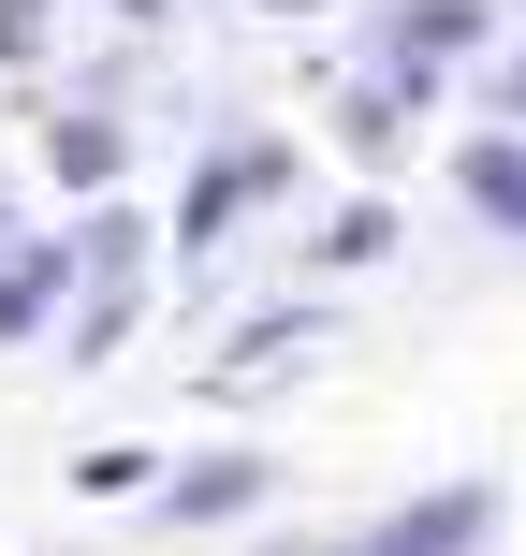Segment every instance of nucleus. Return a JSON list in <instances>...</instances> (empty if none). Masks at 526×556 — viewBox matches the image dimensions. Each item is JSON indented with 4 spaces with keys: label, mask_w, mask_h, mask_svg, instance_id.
<instances>
[{
    "label": "nucleus",
    "mask_w": 526,
    "mask_h": 556,
    "mask_svg": "<svg viewBox=\"0 0 526 556\" xmlns=\"http://www.w3.org/2000/svg\"><path fill=\"white\" fill-rule=\"evenodd\" d=\"M0 235H15V191H0Z\"/></svg>",
    "instance_id": "nucleus-16"
},
{
    "label": "nucleus",
    "mask_w": 526,
    "mask_h": 556,
    "mask_svg": "<svg viewBox=\"0 0 526 556\" xmlns=\"http://www.w3.org/2000/svg\"><path fill=\"white\" fill-rule=\"evenodd\" d=\"M307 352H336V337L307 323V307H264V323H249V337H234V352H220V381H234V395H249V381H293Z\"/></svg>",
    "instance_id": "nucleus-5"
},
{
    "label": "nucleus",
    "mask_w": 526,
    "mask_h": 556,
    "mask_svg": "<svg viewBox=\"0 0 526 556\" xmlns=\"http://www.w3.org/2000/svg\"><path fill=\"white\" fill-rule=\"evenodd\" d=\"M395 250V205H336L322 220V264H381Z\"/></svg>",
    "instance_id": "nucleus-10"
},
{
    "label": "nucleus",
    "mask_w": 526,
    "mask_h": 556,
    "mask_svg": "<svg viewBox=\"0 0 526 556\" xmlns=\"http://www.w3.org/2000/svg\"><path fill=\"white\" fill-rule=\"evenodd\" d=\"M336 147H351V162H395V88H351V103H336Z\"/></svg>",
    "instance_id": "nucleus-9"
},
{
    "label": "nucleus",
    "mask_w": 526,
    "mask_h": 556,
    "mask_svg": "<svg viewBox=\"0 0 526 556\" xmlns=\"http://www.w3.org/2000/svg\"><path fill=\"white\" fill-rule=\"evenodd\" d=\"M278 176H293V162H278V147H234V162H205L191 176V205H176V250H220V235H234V205H249V191H278Z\"/></svg>",
    "instance_id": "nucleus-2"
},
{
    "label": "nucleus",
    "mask_w": 526,
    "mask_h": 556,
    "mask_svg": "<svg viewBox=\"0 0 526 556\" xmlns=\"http://www.w3.org/2000/svg\"><path fill=\"white\" fill-rule=\"evenodd\" d=\"M74 250H88V278H132V250H146V220H132V205H103V220L74 235Z\"/></svg>",
    "instance_id": "nucleus-12"
},
{
    "label": "nucleus",
    "mask_w": 526,
    "mask_h": 556,
    "mask_svg": "<svg viewBox=\"0 0 526 556\" xmlns=\"http://www.w3.org/2000/svg\"><path fill=\"white\" fill-rule=\"evenodd\" d=\"M453 176H469V205H483V220H512V235H526V147H469Z\"/></svg>",
    "instance_id": "nucleus-7"
},
{
    "label": "nucleus",
    "mask_w": 526,
    "mask_h": 556,
    "mask_svg": "<svg viewBox=\"0 0 526 556\" xmlns=\"http://www.w3.org/2000/svg\"><path fill=\"white\" fill-rule=\"evenodd\" d=\"M264 15H322V0H264Z\"/></svg>",
    "instance_id": "nucleus-15"
},
{
    "label": "nucleus",
    "mask_w": 526,
    "mask_h": 556,
    "mask_svg": "<svg viewBox=\"0 0 526 556\" xmlns=\"http://www.w3.org/2000/svg\"><path fill=\"white\" fill-rule=\"evenodd\" d=\"M44 45V0H0V59H29Z\"/></svg>",
    "instance_id": "nucleus-13"
},
{
    "label": "nucleus",
    "mask_w": 526,
    "mask_h": 556,
    "mask_svg": "<svg viewBox=\"0 0 526 556\" xmlns=\"http://www.w3.org/2000/svg\"><path fill=\"white\" fill-rule=\"evenodd\" d=\"M74 278H88L74 235H29V250H0V352H15V337H44V307L74 293Z\"/></svg>",
    "instance_id": "nucleus-1"
},
{
    "label": "nucleus",
    "mask_w": 526,
    "mask_h": 556,
    "mask_svg": "<svg viewBox=\"0 0 526 556\" xmlns=\"http://www.w3.org/2000/svg\"><path fill=\"white\" fill-rule=\"evenodd\" d=\"M146 469H162V454H132V440H103V454H88V469H74V498H146Z\"/></svg>",
    "instance_id": "nucleus-11"
},
{
    "label": "nucleus",
    "mask_w": 526,
    "mask_h": 556,
    "mask_svg": "<svg viewBox=\"0 0 526 556\" xmlns=\"http://www.w3.org/2000/svg\"><path fill=\"white\" fill-rule=\"evenodd\" d=\"M483 528H498V498H483V483H453V498H410V513H395L365 556H469Z\"/></svg>",
    "instance_id": "nucleus-3"
},
{
    "label": "nucleus",
    "mask_w": 526,
    "mask_h": 556,
    "mask_svg": "<svg viewBox=\"0 0 526 556\" xmlns=\"http://www.w3.org/2000/svg\"><path fill=\"white\" fill-rule=\"evenodd\" d=\"M249 498H264V454H205V469L162 483V528H234Z\"/></svg>",
    "instance_id": "nucleus-4"
},
{
    "label": "nucleus",
    "mask_w": 526,
    "mask_h": 556,
    "mask_svg": "<svg viewBox=\"0 0 526 556\" xmlns=\"http://www.w3.org/2000/svg\"><path fill=\"white\" fill-rule=\"evenodd\" d=\"M44 162L74 176V191H103V176H117V117H59V132H44Z\"/></svg>",
    "instance_id": "nucleus-8"
},
{
    "label": "nucleus",
    "mask_w": 526,
    "mask_h": 556,
    "mask_svg": "<svg viewBox=\"0 0 526 556\" xmlns=\"http://www.w3.org/2000/svg\"><path fill=\"white\" fill-rule=\"evenodd\" d=\"M453 45H483V0H410V15H395V74H410V88L439 74Z\"/></svg>",
    "instance_id": "nucleus-6"
},
{
    "label": "nucleus",
    "mask_w": 526,
    "mask_h": 556,
    "mask_svg": "<svg viewBox=\"0 0 526 556\" xmlns=\"http://www.w3.org/2000/svg\"><path fill=\"white\" fill-rule=\"evenodd\" d=\"M498 103H512V117H526V59H512V74H498Z\"/></svg>",
    "instance_id": "nucleus-14"
}]
</instances>
